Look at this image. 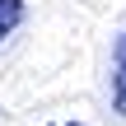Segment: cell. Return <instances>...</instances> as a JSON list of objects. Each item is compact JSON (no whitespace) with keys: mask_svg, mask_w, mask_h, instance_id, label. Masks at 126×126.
<instances>
[{"mask_svg":"<svg viewBox=\"0 0 126 126\" xmlns=\"http://www.w3.org/2000/svg\"><path fill=\"white\" fill-rule=\"evenodd\" d=\"M112 112L126 117V28L112 47Z\"/></svg>","mask_w":126,"mask_h":126,"instance_id":"1","label":"cell"},{"mask_svg":"<svg viewBox=\"0 0 126 126\" xmlns=\"http://www.w3.org/2000/svg\"><path fill=\"white\" fill-rule=\"evenodd\" d=\"M23 14H28V5H23V0H0V42L23 23Z\"/></svg>","mask_w":126,"mask_h":126,"instance_id":"2","label":"cell"},{"mask_svg":"<svg viewBox=\"0 0 126 126\" xmlns=\"http://www.w3.org/2000/svg\"><path fill=\"white\" fill-rule=\"evenodd\" d=\"M47 126H84V122H47Z\"/></svg>","mask_w":126,"mask_h":126,"instance_id":"3","label":"cell"}]
</instances>
